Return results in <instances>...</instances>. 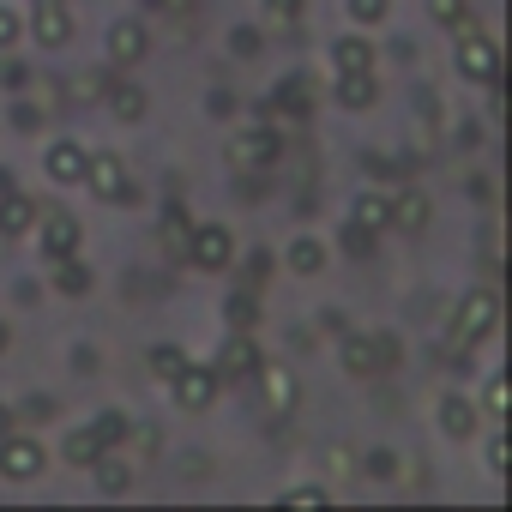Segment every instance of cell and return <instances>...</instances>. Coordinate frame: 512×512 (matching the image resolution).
<instances>
[{
	"instance_id": "obj_1",
	"label": "cell",
	"mask_w": 512,
	"mask_h": 512,
	"mask_svg": "<svg viewBox=\"0 0 512 512\" xmlns=\"http://www.w3.org/2000/svg\"><path fill=\"white\" fill-rule=\"evenodd\" d=\"M494 326H500V296H494V290H464V302L452 308V332H446L452 362L470 356V344L494 338Z\"/></svg>"
},
{
	"instance_id": "obj_2",
	"label": "cell",
	"mask_w": 512,
	"mask_h": 512,
	"mask_svg": "<svg viewBox=\"0 0 512 512\" xmlns=\"http://www.w3.org/2000/svg\"><path fill=\"white\" fill-rule=\"evenodd\" d=\"M338 368H344L350 380H374V374L398 368V338H386V332H344Z\"/></svg>"
},
{
	"instance_id": "obj_3",
	"label": "cell",
	"mask_w": 512,
	"mask_h": 512,
	"mask_svg": "<svg viewBox=\"0 0 512 512\" xmlns=\"http://www.w3.org/2000/svg\"><path fill=\"white\" fill-rule=\"evenodd\" d=\"M181 260H187L193 272L223 278V272L235 266V235H229V223H193V229H187V253H181Z\"/></svg>"
},
{
	"instance_id": "obj_4",
	"label": "cell",
	"mask_w": 512,
	"mask_h": 512,
	"mask_svg": "<svg viewBox=\"0 0 512 512\" xmlns=\"http://www.w3.org/2000/svg\"><path fill=\"white\" fill-rule=\"evenodd\" d=\"M169 392H175V410L199 416V410H211V404H217L223 374H217V362H181V368L169 374Z\"/></svg>"
},
{
	"instance_id": "obj_5",
	"label": "cell",
	"mask_w": 512,
	"mask_h": 512,
	"mask_svg": "<svg viewBox=\"0 0 512 512\" xmlns=\"http://www.w3.org/2000/svg\"><path fill=\"white\" fill-rule=\"evenodd\" d=\"M452 61H458V79H470V85H494V79H500V49H494L488 31H470V19L458 25Z\"/></svg>"
},
{
	"instance_id": "obj_6",
	"label": "cell",
	"mask_w": 512,
	"mask_h": 512,
	"mask_svg": "<svg viewBox=\"0 0 512 512\" xmlns=\"http://www.w3.org/2000/svg\"><path fill=\"white\" fill-rule=\"evenodd\" d=\"M223 157H229V169H241V175L272 169V163H278V133H272V127H235L229 145H223Z\"/></svg>"
},
{
	"instance_id": "obj_7",
	"label": "cell",
	"mask_w": 512,
	"mask_h": 512,
	"mask_svg": "<svg viewBox=\"0 0 512 512\" xmlns=\"http://www.w3.org/2000/svg\"><path fill=\"white\" fill-rule=\"evenodd\" d=\"M79 187H91L103 205H127L133 199V175H127V163L115 157V151H91L85 157V181Z\"/></svg>"
},
{
	"instance_id": "obj_8",
	"label": "cell",
	"mask_w": 512,
	"mask_h": 512,
	"mask_svg": "<svg viewBox=\"0 0 512 512\" xmlns=\"http://www.w3.org/2000/svg\"><path fill=\"white\" fill-rule=\"evenodd\" d=\"M43 470H49V452L31 434H19V428L0 434V476H7V482H37Z\"/></svg>"
},
{
	"instance_id": "obj_9",
	"label": "cell",
	"mask_w": 512,
	"mask_h": 512,
	"mask_svg": "<svg viewBox=\"0 0 512 512\" xmlns=\"http://www.w3.org/2000/svg\"><path fill=\"white\" fill-rule=\"evenodd\" d=\"M37 247H43V260L55 266V260H67V253H79V241H85V223L79 217H67V211H37Z\"/></svg>"
},
{
	"instance_id": "obj_10",
	"label": "cell",
	"mask_w": 512,
	"mask_h": 512,
	"mask_svg": "<svg viewBox=\"0 0 512 512\" xmlns=\"http://www.w3.org/2000/svg\"><path fill=\"white\" fill-rule=\"evenodd\" d=\"M145 49H151L145 19H115V25H109V37H103V61H109V67H139V61H145Z\"/></svg>"
},
{
	"instance_id": "obj_11",
	"label": "cell",
	"mask_w": 512,
	"mask_h": 512,
	"mask_svg": "<svg viewBox=\"0 0 512 512\" xmlns=\"http://www.w3.org/2000/svg\"><path fill=\"white\" fill-rule=\"evenodd\" d=\"M31 37L43 49H67L73 43V7L67 0H31Z\"/></svg>"
},
{
	"instance_id": "obj_12",
	"label": "cell",
	"mask_w": 512,
	"mask_h": 512,
	"mask_svg": "<svg viewBox=\"0 0 512 512\" xmlns=\"http://www.w3.org/2000/svg\"><path fill=\"white\" fill-rule=\"evenodd\" d=\"M260 344H253V332H229L223 338V350H217V374L223 380H253V374H260Z\"/></svg>"
},
{
	"instance_id": "obj_13",
	"label": "cell",
	"mask_w": 512,
	"mask_h": 512,
	"mask_svg": "<svg viewBox=\"0 0 512 512\" xmlns=\"http://www.w3.org/2000/svg\"><path fill=\"white\" fill-rule=\"evenodd\" d=\"M85 157H91V151H85L79 139H55V145L43 151V175H49L55 187H79V181H85Z\"/></svg>"
},
{
	"instance_id": "obj_14",
	"label": "cell",
	"mask_w": 512,
	"mask_h": 512,
	"mask_svg": "<svg viewBox=\"0 0 512 512\" xmlns=\"http://www.w3.org/2000/svg\"><path fill=\"white\" fill-rule=\"evenodd\" d=\"M326 260H332V247H326L320 235H296V241L284 247V272H290V278H320Z\"/></svg>"
},
{
	"instance_id": "obj_15",
	"label": "cell",
	"mask_w": 512,
	"mask_h": 512,
	"mask_svg": "<svg viewBox=\"0 0 512 512\" xmlns=\"http://www.w3.org/2000/svg\"><path fill=\"white\" fill-rule=\"evenodd\" d=\"M103 103H109V115H115L121 127H139V121H145V109H151V97H145V85H133V79H109V91H103Z\"/></svg>"
},
{
	"instance_id": "obj_16",
	"label": "cell",
	"mask_w": 512,
	"mask_h": 512,
	"mask_svg": "<svg viewBox=\"0 0 512 512\" xmlns=\"http://www.w3.org/2000/svg\"><path fill=\"white\" fill-rule=\"evenodd\" d=\"M260 392H266V410H272V416H290V410H296V398H302L296 374H290V368H278V362H260Z\"/></svg>"
},
{
	"instance_id": "obj_17",
	"label": "cell",
	"mask_w": 512,
	"mask_h": 512,
	"mask_svg": "<svg viewBox=\"0 0 512 512\" xmlns=\"http://www.w3.org/2000/svg\"><path fill=\"white\" fill-rule=\"evenodd\" d=\"M476 428H482V410L464 392H446L440 398V434L446 440H476Z\"/></svg>"
},
{
	"instance_id": "obj_18",
	"label": "cell",
	"mask_w": 512,
	"mask_h": 512,
	"mask_svg": "<svg viewBox=\"0 0 512 512\" xmlns=\"http://www.w3.org/2000/svg\"><path fill=\"white\" fill-rule=\"evenodd\" d=\"M386 205H392V229H428V217H434V205H428V193L422 187H398V193H386Z\"/></svg>"
},
{
	"instance_id": "obj_19",
	"label": "cell",
	"mask_w": 512,
	"mask_h": 512,
	"mask_svg": "<svg viewBox=\"0 0 512 512\" xmlns=\"http://www.w3.org/2000/svg\"><path fill=\"white\" fill-rule=\"evenodd\" d=\"M85 470L97 476V488H103V494H127V488H133V458H127L121 446H109V452H97V458H91Z\"/></svg>"
},
{
	"instance_id": "obj_20",
	"label": "cell",
	"mask_w": 512,
	"mask_h": 512,
	"mask_svg": "<svg viewBox=\"0 0 512 512\" xmlns=\"http://www.w3.org/2000/svg\"><path fill=\"white\" fill-rule=\"evenodd\" d=\"M374 97H380L374 73H338V85H332V103H338V109H350V115L374 109Z\"/></svg>"
},
{
	"instance_id": "obj_21",
	"label": "cell",
	"mask_w": 512,
	"mask_h": 512,
	"mask_svg": "<svg viewBox=\"0 0 512 512\" xmlns=\"http://www.w3.org/2000/svg\"><path fill=\"white\" fill-rule=\"evenodd\" d=\"M37 211H43V205H37L31 193H19V187H13L7 199H0V235H13V241H19V235H31V229H37Z\"/></svg>"
},
{
	"instance_id": "obj_22",
	"label": "cell",
	"mask_w": 512,
	"mask_h": 512,
	"mask_svg": "<svg viewBox=\"0 0 512 512\" xmlns=\"http://www.w3.org/2000/svg\"><path fill=\"white\" fill-rule=\"evenodd\" d=\"M332 73H374V43L368 37H338L332 43Z\"/></svg>"
},
{
	"instance_id": "obj_23",
	"label": "cell",
	"mask_w": 512,
	"mask_h": 512,
	"mask_svg": "<svg viewBox=\"0 0 512 512\" xmlns=\"http://www.w3.org/2000/svg\"><path fill=\"white\" fill-rule=\"evenodd\" d=\"M109 79H115V67L103 61V67H85V73H73V85H67V97L73 103H103V91H109Z\"/></svg>"
},
{
	"instance_id": "obj_24",
	"label": "cell",
	"mask_w": 512,
	"mask_h": 512,
	"mask_svg": "<svg viewBox=\"0 0 512 512\" xmlns=\"http://www.w3.org/2000/svg\"><path fill=\"white\" fill-rule=\"evenodd\" d=\"M350 223H362V229H392V205H386V193H356V205H350Z\"/></svg>"
},
{
	"instance_id": "obj_25",
	"label": "cell",
	"mask_w": 512,
	"mask_h": 512,
	"mask_svg": "<svg viewBox=\"0 0 512 512\" xmlns=\"http://www.w3.org/2000/svg\"><path fill=\"white\" fill-rule=\"evenodd\" d=\"M91 428H97V440H103V446H127V434H133V416L109 404V410H97V416H91Z\"/></svg>"
},
{
	"instance_id": "obj_26",
	"label": "cell",
	"mask_w": 512,
	"mask_h": 512,
	"mask_svg": "<svg viewBox=\"0 0 512 512\" xmlns=\"http://www.w3.org/2000/svg\"><path fill=\"white\" fill-rule=\"evenodd\" d=\"M55 290H61V296H85V290H91V272H85V260H79V253L55 260Z\"/></svg>"
},
{
	"instance_id": "obj_27",
	"label": "cell",
	"mask_w": 512,
	"mask_h": 512,
	"mask_svg": "<svg viewBox=\"0 0 512 512\" xmlns=\"http://www.w3.org/2000/svg\"><path fill=\"white\" fill-rule=\"evenodd\" d=\"M61 452H67V464H79V470H85V464H91L97 452H109V446H103V440H97V428L85 422V428H73V434H67V446H61Z\"/></svg>"
},
{
	"instance_id": "obj_28",
	"label": "cell",
	"mask_w": 512,
	"mask_h": 512,
	"mask_svg": "<svg viewBox=\"0 0 512 512\" xmlns=\"http://www.w3.org/2000/svg\"><path fill=\"white\" fill-rule=\"evenodd\" d=\"M223 320H229L235 332H253V320H260V302H253V290H235V296L223 302Z\"/></svg>"
},
{
	"instance_id": "obj_29",
	"label": "cell",
	"mask_w": 512,
	"mask_h": 512,
	"mask_svg": "<svg viewBox=\"0 0 512 512\" xmlns=\"http://www.w3.org/2000/svg\"><path fill=\"white\" fill-rule=\"evenodd\" d=\"M398 464H404V458H398L392 446H374V452H362V470H368L374 482H392V476H398Z\"/></svg>"
},
{
	"instance_id": "obj_30",
	"label": "cell",
	"mask_w": 512,
	"mask_h": 512,
	"mask_svg": "<svg viewBox=\"0 0 512 512\" xmlns=\"http://www.w3.org/2000/svg\"><path fill=\"white\" fill-rule=\"evenodd\" d=\"M278 109H284V115H308V85H302V73H290V79L278 85Z\"/></svg>"
},
{
	"instance_id": "obj_31",
	"label": "cell",
	"mask_w": 512,
	"mask_h": 512,
	"mask_svg": "<svg viewBox=\"0 0 512 512\" xmlns=\"http://www.w3.org/2000/svg\"><path fill=\"white\" fill-rule=\"evenodd\" d=\"M145 362H151V374H157V380H163V386H169V374H175V368H181V362H187V356H181V350H175V344H151V350H145Z\"/></svg>"
},
{
	"instance_id": "obj_32",
	"label": "cell",
	"mask_w": 512,
	"mask_h": 512,
	"mask_svg": "<svg viewBox=\"0 0 512 512\" xmlns=\"http://www.w3.org/2000/svg\"><path fill=\"white\" fill-rule=\"evenodd\" d=\"M260 49H266V37L253 31V25H235V31H229V55H235V61H253Z\"/></svg>"
},
{
	"instance_id": "obj_33",
	"label": "cell",
	"mask_w": 512,
	"mask_h": 512,
	"mask_svg": "<svg viewBox=\"0 0 512 512\" xmlns=\"http://www.w3.org/2000/svg\"><path fill=\"white\" fill-rule=\"evenodd\" d=\"M428 19H434V25H452V31H458V25L470 19V0H428Z\"/></svg>"
},
{
	"instance_id": "obj_34",
	"label": "cell",
	"mask_w": 512,
	"mask_h": 512,
	"mask_svg": "<svg viewBox=\"0 0 512 512\" xmlns=\"http://www.w3.org/2000/svg\"><path fill=\"white\" fill-rule=\"evenodd\" d=\"M482 416H488V422L506 416V374H494V380L482 386Z\"/></svg>"
},
{
	"instance_id": "obj_35",
	"label": "cell",
	"mask_w": 512,
	"mask_h": 512,
	"mask_svg": "<svg viewBox=\"0 0 512 512\" xmlns=\"http://www.w3.org/2000/svg\"><path fill=\"white\" fill-rule=\"evenodd\" d=\"M13 416H19V422H55V398H49V392H31Z\"/></svg>"
},
{
	"instance_id": "obj_36",
	"label": "cell",
	"mask_w": 512,
	"mask_h": 512,
	"mask_svg": "<svg viewBox=\"0 0 512 512\" xmlns=\"http://www.w3.org/2000/svg\"><path fill=\"white\" fill-rule=\"evenodd\" d=\"M344 7H350L356 25H380V19L392 13V0H344Z\"/></svg>"
},
{
	"instance_id": "obj_37",
	"label": "cell",
	"mask_w": 512,
	"mask_h": 512,
	"mask_svg": "<svg viewBox=\"0 0 512 512\" xmlns=\"http://www.w3.org/2000/svg\"><path fill=\"white\" fill-rule=\"evenodd\" d=\"M19 37H25V19H19L13 7H0V55L19 49Z\"/></svg>"
},
{
	"instance_id": "obj_38",
	"label": "cell",
	"mask_w": 512,
	"mask_h": 512,
	"mask_svg": "<svg viewBox=\"0 0 512 512\" xmlns=\"http://www.w3.org/2000/svg\"><path fill=\"white\" fill-rule=\"evenodd\" d=\"M163 247H169V253H187V217H181V211L163 217Z\"/></svg>"
},
{
	"instance_id": "obj_39",
	"label": "cell",
	"mask_w": 512,
	"mask_h": 512,
	"mask_svg": "<svg viewBox=\"0 0 512 512\" xmlns=\"http://www.w3.org/2000/svg\"><path fill=\"white\" fill-rule=\"evenodd\" d=\"M344 253H374V229H362V223H344Z\"/></svg>"
},
{
	"instance_id": "obj_40",
	"label": "cell",
	"mask_w": 512,
	"mask_h": 512,
	"mask_svg": "<svg viewBox=\"0 0 512 512\" xmlns=\"http://www.w3.org/2000/svg\"><path fill=\"white\" fill-rule=\"evenodd\" d=\"M290 506H326V482H302V488H284Z\"/></svg>"
},
{
	"instance_id": "obj_41",
	"label": "cell",
	"mask_w": 512,
	"mask_h": 512,
	"mask_svg": "<svg viewBox=\"0 0 512 512\" xmlns=\"http://www.w3.org/2000/svg\"><path fill=\"white\" fill-rule=\"evenodd\" d=\"M260 7H266V13H272L278 25H296V19H302V7H308V0H260Z\"/></svg>"
},
{
	"instance_id": "obj_42",
	"label": "cell",
	"mask_w": 512,
	"mask_h": 512,
	"mask_svg": "<svg viewBox=\"0 0 512 512\" xmlns=\"http://www.w3.org/2000/svg\"><path fill=\"white\" fill-rule=\"evenodd\" d=\"M13 127H19V133H37V127H43V109L19 97V103H13Z\"/></svg>"
},
{
	"instance_id": "obj_43",
	"label": "cell",
	"mask_w": 512,
	"mask_h": 512,
	"mask_svg": "<svg viewBox=\"0 0 512 512\" xmlns=\"http://www.w3.org/2000/svg\"><path fill=\"white\" fill-rule=\"evenodd\" d=\"M326 464H332V476H356V452L350 446H326Z\"/></svg>"
},
{
	"instance_id": "obj_44",
	"label": "cell",
	"mask_w": 512,
	"mask_h": 512,
	"mask_svg": "<svg viewBox=\"0 0 512 512\" xmlns=\"http://www.w3.org/2000/svg\"><path fill=\"white\" fill-rule=\"evenodd\" d=\"M482 458H488V470H494V476L506 470V434H500V428L488 434V452H482Z\"/></svg>"
},
{
	"instance_id": "obj_45",
	"label": "cell",
	"mask_w": 512,
	"mask_h": 512,
	"mask_svg": "<svg viewBox=\"0 0 512 512\" xmlns=\"http://www.w3.org/2000/svg\"><path fill=\"white\" fill-rule=\"evenodd\" d=\"M0 85H7V91H25V85H37V73H25L19 61H7V73H0Z\"/></svg>"
},
{
	"instance_id": "obj_46",
	"label": "cell",
	"mask_w": 512,
	"mask_h": 512,
	"mask_svg": "<svg viewBox=\"0 0 512 512\" xmlns=\"http://www.w3.org/2000/svg\"><path fill=\"white\" fill-rule=\"evenodd\" d=\"M73 368H79V374H97V350H91V344H73Z\"/></svg>"
},
{
	"instance_id": "obj_47",
	"label": "cell",
	"mask_w": 512,
	"mask_h": 512,
	"mask_svg": "<svg viewBox=\"0 0 512 512\" xmlns=\"http://www.w3.org/2000/svg\"><path fill=\"white\" fill-rule=\"evenodd\" d=\"M205 109H211V115H229V109H235V97H229V91H211V97H205Z\"/></svg>"
},
{
	"instance_id": "obj_48",
	"label": "cell",
	"mask_w": 512,
	"mask_h": 512,
	"mask_svg": "<svg viewBox=\"0 0 512 512\" xmlns=\"http://www.w3.org/2000/svg\"><path fill=\"white\" fill-rule=\"evenodd\" d=\"M13 187H19V181H13V169H7V163H0V199H7Z\"/></svg>"
},
{
	"instance_id": "obj_49",
	"label": "cell",
	"mask_w": 512,
	"mask_h": 512,
	"mask_svg": "<svg viewBox=\"0 0 512 512\" xmlns=\"http://www.w3.org/2000/svg\"><path fill=\"white\" fill-rule=\"evenodd\" d=\"M7 428H19V416H13V404H0V434Z\"/></svg>"
},
{
	"instance_id": "obj_50",
	"label": "cell",
	"mask_w": 512,
	"mask_h": 512,
	"mask_svg": "<svg viewBox=\"0 0 512 512\" xmlns=\"http://www.w3.org/2000/svg\"><path fill=\"white\" fill-rule=\"evenodd\" d=\"M0 350H7V320H0Z\"/></svg>"
}]
</instances>
